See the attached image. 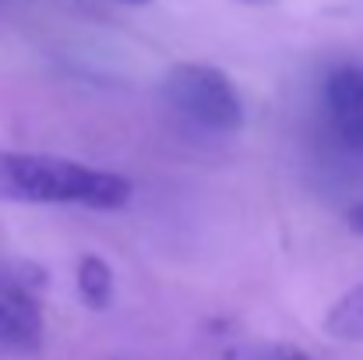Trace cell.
Segmentation results:
<instances>
[{"mask_svg":"<svg viewBox=\"0 0 363 360\" xmlns=\"http://www.w3.org/2000/svg\"><path fill=\"white\" fill-rule=\"evenodd\" d=\"M134 187L113 170H99L64 156L43 152H0V198L32 205H78V209H121Z\"/></svg>","mask_w":363,"mask_h":360,"instance_id":"6da1fadb","label":"cell"},{"mask_svg":"<svg viewBox=\"0 0 363 360\" xmlns=\"http://www.w3.org/2000/svg\"><path fill=\"white\" fill-rule=\"evenodd\" d=\"M162 96L194 124L233 134L243 127V99L233 78L212 64H173L162 78Z\"/></svg>","mask_w":363,"mask_h":360,"instance_id":"7a4b0ae2","label":"cell"},{"mask_svg":"<svg viewBox=\"0 0 363 360\" xmlns=\"http://www.w3.org/2000/svg\"><path fill=\"white\" fill-rule=\"evenodd\" d=\"M43 272L21 261H0V354H32L43 347V315L35 290Z\"/></svg>","mask_w":363,"mask_h":360,"instance_id":"3957f363","label":"cell"},{"mask_svg":"<svg viewBox=\"0 0 363 360\" xmlns=\"http://www.w3.org/2000/svg\"><path fill=\"white\" fill-rule=\"evenodd\" d=\"M321 103L335 138L363 152V64L335 67L321 85Z\"/></svg>","mask_w":363,"mask_h":360,"instance_id":"277c9868","label":"cell"},{"mask_svg":"<svg viewBox=\"0 0 363 360\" xmlns=\"http://www.w3.org/2000/svg\"><path fill=\"white\" fill-rule=\"evenodd\" d=\"M78 290H82V300L92 311L110 307V300H113V268H110V261H103L99 254H85L78 261Z\"/></svg>","mask_w":363,"mask_h":360,"instance_id":"5b68a950","label":"cell"},{"mask_svg":"<svg viewBox=\"0 0 363 360\" xmlns=\"http://www.w3.org/2000/svg\"><path fill=\"white\" fill-rule=\"evenodd\" d=\"M325 329L335 339L346 343H363V283L353 286L346 297H339L332 304V311L325 315Z\"/></svg>","mask_w":363,"mask_h":360,"instance_id":"8992f818","label":"cell"},{"mask_svg":"<svg viewBox=\"0 0 363 360\" xmlns=\"http://www.w3.org/2000/svg\"><path fill=\"white\" fill-rule=\"evenodd\" d=\"M346 219H350V230H353V234H360V237H363V202H360V205H353V209H350V216H346Z\"/></svg>","mask_w":363,"mask_h":360,"instance_id":"52a82bcc","label":"cell"},{"mask_svg":"<svg viewBox=\"0 0 363 360\" xmlns=\"http://www.w3.org/2000/svg\"><path fill=\"white\" fill-rule=\"evenodd\" d=\"M247 7H268V4H275V0H240Z\"/></svg>","mask_w":363,"mask_h":360,"instance_id":"ba28073f","label":"cell"},{"mask_svg":"<svg viewBox=\"0 0 363 360\" xmlns=\"http://www.w3.org/2000/svg\"><path fill=\"white\" fill-rule=\"evenodd\" d=\"M123 4H145V0H123Z\"/></svg>","mask_w":363,"mask_h":360,"instance_id":"9c48e42d","label":"cell"},{"mask_svg":"<svg viewBox=\"0 0 363 360\" xmlns=\"http://www.w3.org/2000/svg\"><path fill=\"white\" fill-rule=\"evenodd\" d=\"M286 360H307V357H286Z\"/></svg>","mask_w":363,"mask_h":360,"instance_id":"30bf717a","label":"cell"}]
</instances>
